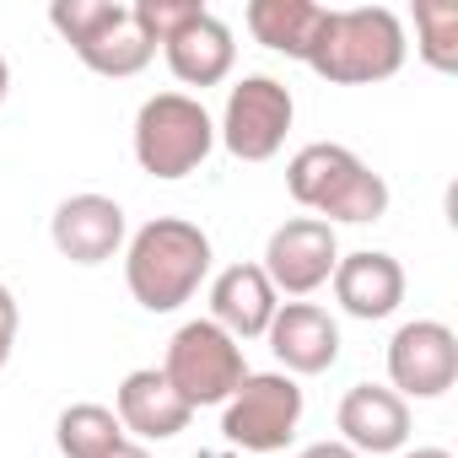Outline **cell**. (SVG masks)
I'll list each match as a JSON object with an SVG mask.
<instances>
[{
	"instance_id": "15",
	"label": "cell",
	"mask_w": 458,
	"mask_h": 458,
	"mask_svg": "<svg viewBox=\"0 0 458 458\" xmlns=\"http://www.w3.org/2000/svg\"><path fill=\"white\" fill-rule=\"evenodd\" d=\"M162 55H167V71L183 87H216V81L233 76L238 44H233V28H226L210 6H199L183 28H173L162 38Z\"/></svg>"
},
{
	"instance_id": "20",
	"label": "cell",
	"mask_w": 458,
	"mask_h": 458,
	"mask_svg": "<svg viewBox=\"0 0 458 458\" xmlns=\"http://www.w3.org/2000/svg\"><path fill=\"white\" fill-rule=\"evenodd\" d=\"M415 49L431 71H458V0H415Z\"/></svg>"
},
{
	"instance_id": "14",
	"label": "cell",
	"mask_w": 458,
	"mask_h": 458,
	"mask_svg": "<svg viewBox=\"0 0 458 458\" xmlns=\"http://www.w3.org/2000/svg\"><path fill=\"white\" fill-rule=\"evenodd\" d=\"M329 286H335V302H340L351 318H361V324H377V318L399 313V302H404V270H399V259L383 254V249L340 254Z\"/></svg>"
},
{
	"instance_id": "7",
	"label": "cell",
	"mask_w": 458,
	"mask_h": 458,
	"mask_svg": "<svg viewBox=\"0 0 458 458\" xmlns=\"http://www.w3.org/2000/svg\"><path fill=\"white\" fill-rule=\"evenodd\" d=\"M302 426V388L286 372H249L221 410V437L243 453H281Z\"/></svg>"
},
{
	"instance_id": "24",
	"label": "cell",
	"mask_w": 458,
	"mask_h": 458,
	"mask_svg": "<svg viewBox=\"0 0 458 458\" xmlns=\"http://www.w3.org/2000/svg\"><path fill=\"white\" fill-rule=\"evenodd\" d=\"M6 92H12V65H6V55H0V103H6Z\"/></svg>"
},
{
	"instance_id": "5",
	"label": "cell",
	"mask_w": 458,
	"mask_h": 458,
	"mask_svg": "<svg viewBox=\"0 0 458 458\" xmlns=\"http://www.w3.org/2000/svg\"><path fill=\"white\" fill-rule=\"evenodd\" d=\"M216 146V124L199 98L189 92H157L135 114V162L151 178H189Z\"/></svg>"
},
{
	"instance_id": "21",
	"label": "cell",
	"mask_w": 458,
	"mask_h": 458,
	"mask_svg": "<svg viewBox=\"0 0 458 458\" xmlns=\"http://www.w3.org/2000/svg\"><path fill=\"white\" fill-rule=\"evenodd\" d=\"M17 329H22V308H17L12 286L0 281V367H6V361H12V351H17Z\"/></svg>"
},
{
	"instance_id": "1",
	"label": "cell",
	"mask_w": 458,
	"mask_h": 458,
	"mask_svg": "<svg viewBox=\"0 0 458 458\" xmlns=\"http://www.w3.org/2000/svg\"><path fill=\"white\" fill-rule=\"evenodd\" d=\"M210 276V238L183 216H157L124 249V286L146 313H178Z\"/></svg>"
},
{
	"instance_id": "17",
	"label": "cell",
	"mask_w": 458,
	"mask_h": 458,
	"mask_svg": "<svg viewBox=\"0 0 458 458\" xmlns=\"http://www.w3.org/2000/svg\"><path fill=\"white\" fill-rule=\"evenodd\" d=\"M276 308H281V292L270 286V276L259 265H226L210 281V324H221L238 345L259 340L270 329Z\"/></svg>"
},
{
	"instance_id": "2",
	"label": "cell",
	"mask_w": 458,
	"mask_h": 458,
	"mask_svg": "<svg viewBox=\"0 0 458 458\" xmlns=\"http://www.w3.org/2000/svg\"><path fill=\"white\" fill-rule=\"evenodd\" d=\"M404 49V22L388 6H324V22L302 65H313L335 87H372L399 76Z\"/></svg>"
},
{
	"instance_id": "22",
	"label": "cell",
	"mask_w": 458,
	"mask_h": 458,
	"mask_svg": "<svg viewBox=\"0 0 458 458\" xmlns=\"http://www.w3.org/2000/svg\"><path fill=\"white\" fill-rule=\"evenodd\" d=\"M297 458H361V453H351L345 442H313V447H302Z\"/></svg>"
},
{
	"instance_id": "4",
	"label": "cell",
	"mask_w": 458,
	"mask_h": 458,
	"mask_svg": "<svg viewBox=\"0 0 458 458\" xmlns=\"http://www.w3.org/2000/svg\"><path fill=\"white\" fill-rule=\"evenodd\" d=\"M55 33L76 49V60L98 76H140L157 60V44L146 38L135 0H55L49 6Z\"/></svg>"
},
{
	"instance_id": "9",
	"label": "cell",
	"mask_w": 458,
	"mask_h": 458,
	"mask_svg": "<svg viewBox=\"0 0 458 458\" xmlns=\"http://www.w3.org/2000/svg\"><path fill=\"white\" fill-rule=\"evenodd\" d=\"M335 265H340L335 226L318 221V216H292V221H281L276 233H270L259 270L270 276L276 292H286V297H313L318 286H329Z\"/></svg>"
},
{
	"instance_id": "11",
	"label": "cell",
	"mask_w": 458,
	"mask_h": 458,
	"mask_svg": "<svg viewBox=\"0 0 458 458\" xmlns=\"http://www.w3.org/2000/svg\"><path fill=\"white\" fill-rule=\"evenodd\" d=\"M49 238L60 249V259L71 265H108L124 249V210L108 194H71L60 199L55 221H49Z\"/></svg>"
},
{
	"instance_id": "13",
	"label": "cell",
	"mask_w": 458,
	"mask_h": 458,
	"mask_svg": "<svg viewBox=\"0 0 458 458\" xmlns=\"http://www.w3.org/2000/svg\"><path fill=\"white\" fill-rule=\"evenodd\" d=\"M340 442L361 458H377V453H399L410 442V404L383 388V383H356L345 388L340 399Z\"/></svg>"
},
{
	"instance_id": "25",
	"label": "cell",
	"mask_w": 458,
	"mask_h": 458,
	"mask_svg": "<svg viewBox=\"0 0 458 458\" xmlns=\"http://www.w3.org/2000/svg\"><path fill=\"white\" fill-rule=\"evenodd\" d=\"M404 458H453L447 447H415V453H404Z\"/></svg>"
},
{
	"instance_id": "18",
	"label": "cell",
	"mask_w": 458,
	"mask_h": 458,
	"mask_svg": "<svg viewBox=\"0 0 458 458\" xmlns=\"http://www.w3.org/2000/svg\"><path fill=\"white\" fill-rule=\"evenodd\" d=\"M243 22H249V33L265 49H276L286 60H308L313 33L324 22V6H318V0H249Z\"/></svg>"
},
{
	"instance_id": "19",
	"label": "cell",
	"mask_w": 458,
	"mask_h": 458,
	"mask_svg": "<svg viewBox=\"0 0 458 458\" xmlns=\"http://www.w3.org/2000/svg\"><path fill=\"white\" fill-rule=\"evenodd\" d=\"M55 442L65 458H108L124 442V426L108 404H65L55 420Z\"/></svg>"
},
{
	"instance_id": "3",
	"label": "cell",
	"mask_w": 458,
	"mask_h": 458,
	"mask_svg": "<svg viewBox=\"0 0 458 458\" xmlns=\"http://www.w3.org/2000/svg\"><path fill=\"white\" fill-rule=\"evenodd\" d=\"M286 189L302 210H313L318 221H383L388 210V183L383 173H372L351 146L340 140H313L286 162Z\"/></svg>"
},
{
	"instance_id": "10",
	"label": "cell",
	"mask_w": 458,
	"mask_h": 458,
	"mask_svg": "<svg viewBox=\"0 0 458 458\" xmlns=\"http://www.w3.org/2000/svg\"><path fill=\"white\" fill-rule=\"evenodd\" d=\"M388 383L410 399H442L458 383V335L437 318H415L388 340Z\"/></svg>"
},
{
	"instance_id": "16",
	"label": "cell",
	"mask_w": 458,
	"mask_h": 458,
	"mask_svg": "<svg viewBox=\"0 0 458 458\" xmlns=\"http://www.w3.org/2000/svg\"><path fill=\"white\" fill-rule=\"evenodd\" d=\"M114 415H119L124 437H135V442H167V437L189 431V420H194V410L173 394V383L157 367H140L119 383Z\"/></svg>"
},
{
	"instance_id": "8",
	"label": "cell",
	"mask_w": 458,
	"mask_h": 458,
	"mask_svg": "<svg viewBox=\"0 0 458 458\" xmlns=\"http://www.w3.org/2000/svg\"><path fill=\"white\" fill-rule=\"evenodd\" d=\"M292 119H297V103H292L286 81L243 76L233 92H226V108H221V146L238 162H270L286 146Z\"/></svg>"
},
{
	"instance_id": "12",
	"label": "cell",
	"mask_w": 458,
	"mask_h": 458,
	"mask_svg": "<svg viewBox=\"0 0 458 458\" xmlns=\"http://www.w3.org/2000/svg\"><path fill=\"white\" fill-rule=\"evenodd\" d=\"M276 361L286 367V377H318L340 361V324L318 308V302H281L270 329H265Z\"/></svg>"
},
{
	"instance_id": "6",
	"label": "cell",
	"mask_w": 458,
	"mask_h": 458,
	"mask_svg": "<svg viewBox=\"0 0 458 458\" xmlns=\"http://www.w3.org/2000/svg\"><path fill=\"white\" fill-rule=\"evenodd\" d=\"M162 377L173 383V394L199 410V404H226L243 377H249V361H243V345L226 335L221 324L210 318H189L173 340H167V361H162Z\"/></svg>"
},
{
	"instance_id": "23",
	"label": "cell",
	"mask_w": 458,
	"mask_h": 458,
	"mask_svg": "<svg viewBox=\"0 0 458 458\" xmlns=\"http://www.w3.org/2000/svg\"><path fill=\"white\" fill-rule=\"evenodd\" d=\"M108 458H151V453H146V442H130V437H124V442H119Z\"/></svg>"
}]
</instances>
